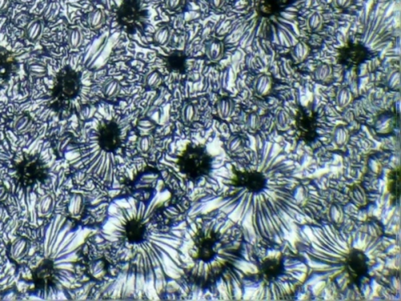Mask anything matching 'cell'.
<instances>
[{"mask_svg": "<svg viewBox=\"0 0 401 301\" xmlns=\"http://www.w3.org/2000/svg\"><path fill=\"white\" fill-rule=\"evenodd\" d=\"M177 164L181 175L193 182L207 177L212 170V158L202 145H187Z\"/></svg>", "mask_w": 401, "mask_h": 301, "instance_id": "cell-1", "label": "cell"}, {"mask_svg": "<svg viewBox=\"0 0 401 301\" xmlns=\"http://www.w3.org/2000/svg\"><path fill=\"white\" fill-rule=\"evenodd\" d=\"M150 223L144 213H129L116 236L119 244L129 249L145 244L151 233Z\"/></svg>", "mask_w": 401, "mask_h": 301, "instance_id": "cell-2", "label": "cell"}, {"mask_svg": "<svg viewBox=\"0 0 401 301\" xmlns=\"http://www.w3.org/2000/svg\"><path fill=\"white\" fill-rule=\"evenodd\" d=\"M80 88V74L71 66L66 65L57 73L52 94L59 100H71L79 94Z\"/></svg>", "mask_w": 401, "mask_h": 301, "instance_id": "cell-3", "label": "cell"}, {"mask_svg": "<svg viewBox=\"0 0 401 301\" xmlns=\"http://www.w3.org/2000/svg\"><path fill=\"white\" fill-rule=\"evenodd\" d=\"M98 144L106 153H114L122 144V133L117 123L114 120L103 122L98 131Z\"/></svg>", "mask_w": 401, "mask_h": 301, "instance_id": "cell-4", "label": "cell"}, {"mask_svg": "<svg viewBox=\"0 0 401 301\" xmlns=\"http://www.w3.org/2000/svg\"><path fill=\"white\" fill-rule=\"evenodd\" d=\"M18 69V62L12 52L0 46V87L6 84Z\"/></svg>", "mask_w": 401, "mask_h": 301, "instance_id": "cell-5", "label": "cell"}, {"mask_svg": "<svg viewBox=\"0 0 401 301\" xmlns=\"http://www.w3.org/2000/svg\"><path fill=\"white\" fill-rule=\"evenodd\" d=\"M141 7L135 0H128L119 10V20L121 24L131 26L141 18Z\"/></svg>", "mask_w": 401, "mask_h": 301, "instance_id": "cell-6", "label": "cell"}, {"mask_svg": "<svg viewBox=\"0 0 401 301\" xmlns=\"http://www.w3.org/2000/svg\"><path fill=\"white\" fill-rule=\"evenodd\" d=\"M224 43L217 40L207 42L205 45V52L211 61H219L224 55Z\"/></svg>", "mask_w": 401, "mask_h": 301, "instance_id": "cell-7", "label": "cell"}, {"mask_svg": "<svg viewBox=\"0 0 401 301\" xmlns=\"http://www.w3.org/2000/svg\"><path fill=\"white\" fill-rule=\"evenodd\" d=\"M106 21V15L101 9L93 10L87 18V22L89 27L93 29H99L102 27Z\"/></svg>", "mask_w": 401, "mask_h": 301, "instance_id": "cell-8", "label": "cell"}, {"mask_svg": "<svg viewBox=\"0 0 401 301\" xmlns=\"http://www.w3.org/2000/svg\"><path fill=\"white\" fill-rule=\"evenodd\" d=\"M272 88V79L270 76L262 74L257 78L254 89L259 95H267Z\"/></svg>", "mask_w": 401, "mask_h": 301, "instance_id": "cell-9", "label": "cell"}, {"mask_svg": "<svg viewBox=\"0 0 401 301\" xmlns=\"http://www.w3.org/2000/svg\"><path fill=\"white\" fill-rule=\"evenodd\" d=\"M121 91V84L116 79H110L107 80L102 86V93L104 98L108 99L116 98L120 94Z\"/></svg>", "mask_w": 401, "mask_h": 301, "instance_id": "cell-10", "label": "cell"}, {"mask_svg": "<svg viewBox=\"0 0 401 301\" xmlns=\"http://www.w3.org/2000/svg\"><path fill=\"white\" fill-rule=\"evenodd\" d=\"M172 36V29L169 26H162L153 35V40L157 45L166 46L170 43Z\"/></svg>", "mask_w": 401, "mask_h": 301, "instance_id": "cell-11", "label": "cell"}, {"mask_svg": "<svg viewBox=\"0 0 401 301\" xmlns=\"http://www.w3.org/2000/svg\"><path fill=\"white\" fill-rule=\"evenodd\" d=\"M234 109V103L230 98H222L217 103V111L222 119L229 118Z\"/></svg>", "mask_w": 401, "mask_h": 301, "instance_id": "cell-12", "label": "cell"}, {"mask_svg": "<svg viewBox=\"0 0 401 301\" xmlns=\"http://www.w3.org/2000/svg\"><path fill=\"white\" fill-rule=\"evenodd\" d=\"M332 67L329 63H321L314 71V77L318 81H327L332 76Z\"/></svg>", "mask_w": 401, "mask_h": 301, "instance_id": "cell-13", "label": "cell"}, {"mask_svg": "<svg viewBox=\"0 0 401 301\" xmlns=\"http://www.w3.org/2000/svg\"><path fill=\"white\" fill-rule=\"evenodd\" d=\"M309 53L308 46L304 41H299L291 49V56L298 63H301L306 59Z\"/></svg>", "mask_w": 401, "mask_h": 301, "instance_id": "cell-14", "label": "cell"}, {"mask_svg": "<svg viewBox=\"0 0 401 301\" xmlns=\"http://www.w3.org/2000/svg\"><path fill=\"white\" fill-rule=\"evenodd\" d=\"M42 32H43V24L41 23L40 21H33L30 23L26 30V36L30 41L35 42L39 40Z\"/></svg>", "mask_w": 401, "mask_h": 301, "instance_id": "cell-15", "label": "cell"}, {"mask_svg": "<svg viewBox=\"0 0 401 301\" xmlns=\"http://www.w3.org/2000/svg\"><path fill=\"white\" fill-rule=\"evenodd\" d=\"M352 100V93L347 87L340 88L336 95V103L340 108H345L351 103Z\"/></svg>", "mask_w": 401, "mask_h": 301, "instance_id": "cell-16", "label": "cell"}, {"mask_svg": "<svg viewBox=\"0 0 401 301\" xmlns=\"http://www.w3.org/2000/svg\"><path fill=\"white\" fill-rule=\"evenodd\" d=\"M84 35L82 33L81 31L78 29V28L71 30L69 33H68V44H69L71 48H73V49H76V48H78L79 47H80L83 42H84Z\"/></svg>", "mask_w": 401, "mask_h": 301, "instance_id": "cell-17", "label": "cell"}, {"mask_svg": "<svg viewBox=\"0 0 401 301\" xmlns=\"http://www.w3.org/2000/svg\"><path fill=\"white\" fill-rule=\"evenodd\" d=\"M323 23L324 20L322 15L319 12L311 14L307 20V27L313 32H320L322 29Z\"/></svg>", "mask_w": 401, "mask_h": 301, "instance_id": "cell-18", "label": "cell"}, {"mask_svg": "<svg viewBox=\"0 0 401 301\" xmlns=\"http://www.w3.org/2000/svg\"><path fill=\"white\" fill-rule=\"evenodd\" d=\"M197 109L194 104L188 103L181 109V117L186 123L192 122L197 118Z\"/></svg>", "mask_w": 401, "mask_h": 301, "instance_id": "cell-19", "label": "cell"}, {"mask_svg": "<svg viewBox=\"0 0 401 301\" xmlns=\"http://www.w3.org/2000/svg\"><path fill=\"white\" fill-rule=\"evenodd\" d=\"M162 77L157 71H153L145 77V84L149 88H155L161 84Z\"/></svg>", "mask_w": 401, "mask_h": 301, "instance_id": "cell-20", "label": "cell"}, {"mask_svg": "<svg viewBox=\"0 0 401 301\" xmlns=\"http://www.w3.org/2000/svg\"><path fill=\"white\" fill-rule=\"evenodd\" d=\"M348 138V131L344 126L338 127L334 134V141L339 146H342L347 142Z\"/></svg>", "mask_w": 401, "mask_h": 301, "instance_id": "cell-21", "label": "cell"}, {"mask_svg": "<svg viewBox=\"0 0 401 301\" xmlns=\"http://www.w3.org/2000/svg\"><path fill=\"white\" fill-rule=\"evenodd\" d=\"M260 125V118L257 113H253L249 114L247 119V125L251 130H256Z\"/></svg>", "mask_w": 401, "mask_h": 301, "instance_id": "cell-22", "label": "cell"}, {"mask_svg": "<svg viewBox=\"0 0 401 301\" xmlns=\"http://www.w3.org/2000/svg\"><path fill=\"white\" fill-rule=\"evenodd\" d=\"M401 84V73L398 71H395L390 75L388 80V86L392 89L397 88Z\"/></svg>", "mask_w": 401, "mask_h": 301, "instance_id": "cell-23", "label": "cell"}, {"mask_svg": "<svg viewBox=\"0 0 401 301\" xmlns=\"http://www.w3.org/2000/svg\"><path fill=\"white\" fill-rule=\"evenodd\" d=\"M185 2L186 0H166V7L171 12H177V10L181 9Z\"/></svg>", "mask_w": 401, "mask_h": 301, "instance_id": "cell-24", "label": "cell"}, {"mask_svg": "<svg viewBox=\"0 0 401 301\" xmlns=\"http://www.w3.org/2000/svg\"><path fill=\"white\" fill-rule=\"evenodd\" d=\"M277 123L280 127H286L289 122V115L284 110L279 111L277 115Z\"/></svg>", "mask_w": 401, "mask_h": 301, "instance_id": "cell-25", "label": "cell"}, {"mask_svg": "<svg viewBox=\"0 0 401 301\" xmlns=\"http://www.w3.org/2000/svg\"><path fill=\"white\" fill-rule=\"evenodd\" d=\"M140 148L143 151H147L150 149V145H151V140L148 138H143L140 141Z\"/></svg>", "mask_w": 401, "mask_h": 301, "instance_id": "cell-26", "label": "cell"}, {"mask_svg": "<svg viewBox=\"0 0 401 301\" xmlns=\"http://www.w3.org/2000/svg\"><path fill=\"white\" fill-rule=\"evenodd\" d=\"M225 0H209L210 7L213 9H220L224 4Z\"/></svg>", "mask_w": 401, "mask_h": 301, "instance_id": "cell-27", "label": "cell"}, {"mask_svg": "<svg viewBox=\"0 0 401 301\" xmlns=\"http://www.w3.org/2000/svg\"><path fill=\"white\" fill-rule=\"evenodd\" d=\"M11 0H0V13L4 12L8 9Z\"/></svg>", "mask_w": 401, "mask_h": 301, "instance_id": "cell-28", "label": "cell"}, {"mask_svg": "<svg viewBox=\"0 0 401 301\" xmlns=\"http://www.w3.org/2000/svg\"><path fill=\"white\" fill-rule=\"evenodd\" d=\"M351 0H335V4L340 8H344L350 4Z\"/></svg>", "mask_w": 401, "mask_h": 301, "instance_id": "cell-29", "label": "cell"}, {"mask_svg": "<svg viewBox=\"0 0 401 301\" xmlns=\"http://www.w3.org/2000/svg\"><path fill=\"white\" fill-rule=\"evenodd\" d=\"M239 145H240V140H239V138H234L233 140H230L229 147L230 150H233L239 147Z\"/></svg>", "mask_w": 401, "mask_h": 301, "instance_id": "cell-30", "label": "cell"}]
</instances>
